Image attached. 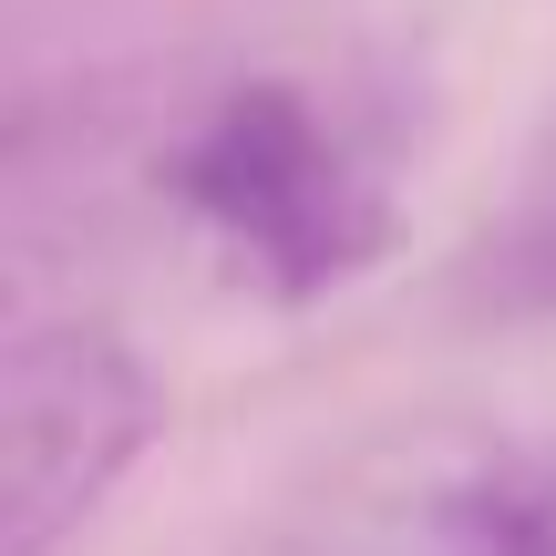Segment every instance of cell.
<instances>
[{
  "label": "cell",
  "mask_w": 556,
  "mask_h": 556,
  "mask_svg": "<svg viewBox=\"0 0 556 556\" xmlns=\"http://www.w3.org/2000/svg\"><path fill=\"white\" fill-rule=\"evenodd\" d=\"M176 197L206 238L227 248L268 289H330L381 248V197L351 165V144L289 93V83H248L186 135Z\"/></svg>",
  "instance_id": "2"
},
{
  "label": "cell",
  "mask_w": 556,
  "mask_h": 556,
  "mask_svg": "<svg viewBox=\"0 0 556 556\" xmlns=\"http://www.w3.org/2000/svg\"><path fill=\"white\" fill-rule=\"evenodd\" d=\"M165 392L103 319H21L0 351V556H62L144 464Z\"/></svg>",
  "instance_id": "1"
}]
</instances>
